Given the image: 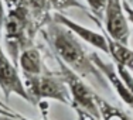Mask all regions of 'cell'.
Segmentation results:
<instances>
[{
    "instance_id": "cell-1",
    "label": "cell",
    "mask_w": 133,
    "mask_h": 120,
    "mask_svg": "<svg viewBox=\"0 0 133 120\" xmlns=\"http://www.w3.org/2000/svg\"><path fill=\"white\" fill-rule=\"evenodd\" d=\"M40 31L43 33V37L45 38L50 48L52 50L55 59L65 64L71 71H74L85 81H91L103 88L109 86L103 75L95 67L91 54L82 45L81 40L69 30L51 20Z\"/></svg>"
},
{
    "instance_id": "cell-2",
    "label": "cell",
    "mask_w": 133,
    "mask_h": 120,
    "mask_svg": "<svg viewBox=\"0 0 133 120\" xmlns=\"http://www.w3.org/2000/svg\"><path fill=\"white\" fill-rule=\"evenodd\" d=\"M40 31L36 20L23 0H13L9 4L2 34L4 38V51L16 65L24 50L34 47L36 34Z\"/></svg>"
},
{
    "instance_id": "cell-3",
    "label": "cell",
    "mask_w": 133,
    "mask_h": 120,
    "mask_svg": "<svg viewBox=\"0 0 133 120\" xmlns=\"http://www.w3.org/2000/svg\"><path fill=\"white\" fill-rule=\"evenodd\" d=\"M23 82L33 105L43 106L45 100H55L65 106H71V96L61 74L48 71L40 76L23 78Z\"/></svg>"
},
{
    "instance_id": "cell-4",
    "label": "cell",
    "mask_w": 133,
    "mask_h": 120,
    "mask_svg": "<svg viewBox=\"0 0 133 120\" xmlns=\"http://www.w3.org/2000/svg\"><path fill=\"white\" fill-rule=\"evenodd\" d=\"M57 62L59 67V74L64 78L69 96H71V107L85 110L96 117H101L99 109H98V96L99 95L89 86V83L84 78H81L74 71H71L61 61L57 59Z\"/></svg>"
},
{
    "instance_id": "cell-5",
    "label": "cell",
    "mask_w": 133,
    "mask_h": 120,
    "mask_svg": "<svg viewBox=\"0 0 133 120\" xmlns=\"http://www.w3.org/2000/svg\"><path fill=\"white\" fill-rule=\"evenodd\" d=\"M102 20L108 38L123 45H129L130 23L123 9V0H108Z\"/></svg>"
},
{
    "instance_id": "cell-6",
    "label": "cell",
    "mask_w": 133,
    "mask_h": 120,
    "mask_svg": "<svg viewBox=\"0 0 133 120\" xmlns=\"http://www.w3.org/2000/svg\"><path fill=\"white\" fill-rule=\"evenodd\" d=\"M0 89L6 100L10 99L11 95H16L23 100L31 103L24 86L23 76L18 72V67L11 61L2 44H0Z\"/></svg>"
},
{
    "instance_id": "cell-7",
    "label": "cell",
    "mask_w": 133,
    "mask_h": 120,
    "mask_svg": "<svg viewBox=\"0 0 133 120\" xmlns=\"http://www.w3.org/2000/svg\"><path fill=\"white\" fill-rule=\"evenodd\" d=\"M52 21L64 26L66 30H69L75 37H78L81 41L87 43L88 45L94 47V48L102 51L103 54L109 55V44H108V37L105 33H99V31H95L89 27H85L82 24L74 21L72 18L66 17L62 13H54L52 14Z\"/></svg>"
},
{
    "instance_id": "cell-8",
    "label": "cell",
    "mask_w": 133,
    "mask_h": 120,
    "mask_svg": "<svg viewBox=\"0 0 133 120\" xmlns=\"http://www.w3.org/2000/svg\"><path fill=\"white\" fill-rule=\"evenodd\" d=\"M91 57H92V61H94L95 67L99 69V72L106 79L108 85L116 92V95L119 96V99L122 100L125 105H128L130 109H133V95L130 93V90L126 88L125 82L122 81V78H120L115 64L102 59L98 52H91Z\"/></svg>"
},
{
    "instance_id": "cell-9",
    "label": "cell",
    "mask_w": 133,
    "mask_h": 120,
    "mask_svg": "<svg viewBox=\"0 0 133 120\" xmlns=\"http://www.w3.org/2000/svg\"><path fill=\"white\" fill-rule=\"evenodd\" d=\"M17 67L21 69V76L23 78L40 76V75L50 71L44 64L41 51L37 47H30L20 54Z\"/></svg>"
},
{
    "instance_id": "cell-10",
    "label": "cell",
    "mask_w": 133,
    "mask_h": 120,
    "mask_svg": "<svg viewBox=\"0 0 133 120\" xmlns=\"http://www.w3.org/2000/svg\"><path fill=\"white\" fill-rule=\"evenodd\" d=\"M108 44H109V55L112 57L113 64L120 65L133 74V50L129 45L115 43L110 38H108Z\"/></svg>"
},
{
    "instance_id": "cell-11",
    "label": "cell",
    "mask_w": 133,
    "mask_h": 120,
    "mask_svg": "<svg viewBox=\"0 0 133 120\" xmlns=\"http://www.w3.org/2000/svg\"><path fill=\"white\" fill-rule=\"evenodd\" d=\"M23 3L30 10L33 18L36 20L37 26L41 30L47 23L52 20V13L50 11L47 0H23Z\"/></svg>"
},
{
    "instance_id": "cell-12",
    "label": "cell",
    "mask_w": 133,
    "mask_h": 120,
    "mask_svg": "<svg viewBox=\"0 0 133 120\" xmlns=\"http://www.w3.org/2000/svg\"><path fill=\"white\" fill-rule=\"evenodd\" d=\"M98 109H99L101 120H132L123 110L113 106L101 96H98Z\"/></svg>"
},
{
    "instance_id": "cell-13",
    "label": "cell",
    "mask_w": 133,
    "mask_h": 120,
    "mask_svg": "<svg viewBox=\"0 0 133 120\" xmlns=\"http://www.w3.org/2000/svg\"><path fill=\"white\" fill-rule=\"evenodd\" d=\"M47 4H48L50 11L54 13H62L66 10H71V9H79L84 11H89L88 7L85 4H82L78 0H47Z\"/></svg>"
},
{
    "instance_id": "cell-14",
    "label": "cell",
    "mask_w": 133,
    "mask_h": 120,
    "mask_svg": "<svg viewBox=\"0 0 133 120\" xmlns=\"http://www.w3.org/2000/svg\"><path fill=\"white\" fill-rule=\"evenodd\" d=\"M85 3H87L88 10H89L94 16H96V17L101 18L103 16V10H105V6H106L108 0H85Z\"/></svg>"
},
{
    "instance_id": "cell-15",
    "label": "cell",
    "mask_w": 133,
    "mask_h": 120,
    "mask_svg": "<svg viewBox=\"0 0 133 120\" xmlns=\"http://www.w3.org/2000/svg\"><path fill=\"white\" fill-rule=\"evenodd\" d=\"M74 110L77 113V120H101V117H96V116L85 112V110H81V109H74Z\"/></svg>"
},
{
    "instance_id": "cell-16",
    "label": "cell",
    "mask_w": 133,
    "mask_h": 120,
    "mask_svg": "<svg viewBox=\"0 0 133 120\" xmlns=\"http://www.w3.org/2000/svg\"><path fill=\"white\" fill-rule=\"evenodd\" d=\"M6 13H7L6 2L0 0V36H2V28H3V23H4V18H6Z\"/></svg>"
},
{
    "instance_id": "cell-17",
    "label": "cell",
    "mask_w": 133,
    "mask_h": 120,
    "mask_svg": "<svg viewBox=\"0 0 133 120\" xmlns=\"http://www.w3.org/2000/svg\"><path fill=\"white\" fill-rule=\"evenodd\" d=\"M123 9H125L126 16H128V18H129V23L133 26V7H132V4L128 2H123Z\"/></svg>"
},
{
    "instance_id": "cell-18",
    "label": "cell",
    "mask_w": 133,
    "mask_h": 120,
    "mask_svg": "<svg viewBox=\"0 0 133 120\" xmlns=\"http://www.w3.org/2000/svg\"><path fill=\"white\" fill-rule=\"evenodd\" d=\"M0 115H9V116H18V113H16L14 110H11L10 107L4 106L3 103H0Z\"/></svg>"
},
{
    "instance_id": "cell-19",
    "label": "cell",
    "mask_w": 133,
    "mask_h": 120,
    "mask_svg": "<svg viewBox=\"0 0 133 120\" xmlns=\"http://www.w3.org/2000/svg\"><path fill=\"white\" fill-rule=\"evenodd\" d=\"M0 120H26L23 116H9V115H0Z\"/></svg>"
},
{
    "instance_id": "cell-20",
    "label": "cell",
    "mask_w": 133,
    "mask_h": 120,
    "mask_svg": "<svg viewBox=\"0 0 133 120\" xmlns=\"http://www.w3.org/2000/svg\"><path fill=\"white\" fill-rule=\"evenodd\" d=\"M4 2H6V4L9 6V4H10V3H11V2H13V0H4Z\"/></svg>"
},
{
    "instance_id": "cell-21",
    "label": "cell",
    "mask_w": 133,
    "mask_h": 120,
    "mask_svg": "<svg viewBox=\"0 0 133 120\" xmlns=\"http://www.w3.org/2000/svg\"><path fill=\"white\" fill-rule=\"evenodd\" d=\"M123 2H128V3H130V4H132V2H133V0H123Z\"/></svg>"
},
{
    "instance_id": "cell-22",
    "label": "cell",
    "mask_w": 133,
    "mask_h": 120,
    "mask_svg": "<svg viewBox=\"0 0 133 120\" xmlns=\"http://www.w3.org/2000/svg\"><path fill=\"white\" fill-rule=\"evenodd\" d=\"M26 120H30V119H26ZM44 120H47V119H44Z\"/></svg>"
}]
</instances>
